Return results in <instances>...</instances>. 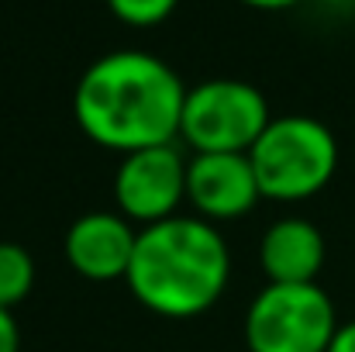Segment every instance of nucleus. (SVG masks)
Wrapping results in <instances>:
<instances>
[{
	"instance_id": "6e6552de",
	"label": "nucleus",
	"mask_w": 355,
	"mask_h": 352,
	"mask_svg": "<svg viewBox=\"0 0 355 352\" xmlns=\"http://www.w3.org/2000/svg\"><path fill=\"white\" fill-rule=\"evenodd\" d=\"M138 228L118 211H90L80 215L66 232V262L76 276L90 283L124 280L135 255Z\"/></svg>"
},
{
	"instance_id": "423d86ee",
	"label": "nucleus",
	"mask_w": 355,
	"mask_h": 352,
	"mask_svg": "<svg viewBox=\"0 0 355 352\" xmlns=\"http://www.w3.org/2000/svg\"><path fill=\"white\" fill-rule=\"evenodd\" d=\"M187 156L169 145H152L121 156L114 169V204L131 225H159L187 201Z\"/></svg>"
},
{
	"instance_id": "f257e3e1",
	"label": "nucleus",
	"mask_w": 355,
	"mask_h": 352,
	"mask_svg": "<svg viewBox=\"0 0 355 352\" xmlns=\"http://www.w3.org/2000/svg\"><path fill=\"white\" fill-rule=\"evenodd\" d=\"M187 87L180 73L152 52L118 49L94 59L73 90L80 131L118 156L169 145L180 138Z\"/></svg>"
},
{
	"instance_id": "f8f14e48",
	"label": "nucleus",
	"mask_w": 355,
	"mask_h": 352,
	"mask_svg": "<svg viewBox=\"0 0 355 352\" xmlns=\"http://www.w3.org/2000/svg\"><path fill=\"white\" fill-rule=\"evenodd\" d=\"M0 352H21V335H17L14 311H3V308H0Z\"/></svg>"
},
{
	"instance_id": "1a4fd4ad",
	"label": "nucleus",
	"mask_w": 355,
	"mask_h": 352,
	"mask_svg": "<svg viewBox=\"0 0 355 352\" xmlns=\"http://www.w3.org/2000/svg\"><path fill=\"white\" fill-rule=\"evenodd\" d=\"M328 242L307 218H279L259 238V266L269 283H318Z\"/></svg>"
},
{
	"instance_id": "ddd939ff",
	"label": "nucleus",
	"mask_w": 355,
	"mask_h": 352,
	"mask_svg": "<svg viewBox=\"0 0 355 352\" xmlns=\"http://www.w3.org/2000/svg\"><path fill=\"white\" fill-rule=\"evenodd\" d=\"M328 352H355V321L338 325V332H335L331 349H328Z\"/></svg>"
},
{
	"instance_id": "9b49d317",
	"label": "nucleus",
	"mask_w": 355,
	"mask_h": 352,
	"mask_svg": "<svg viewBox=\"0 0 355 352\" xmlns=\"http://www.w3.org/2000/svg\"><path fill=\"white\" fill-rule=\"evenodd\" d=\"M104 3L118 21L131 28H155L180 7V0H104Z\"/></svg>"
},
{
	"instance_id": "20e7f679",
	"label": "nucleus",
	"mask_w": 355,
	"mask_h": 352,
	"mask_svg": "<svg viewBox=\"0 0 355 352\" xmlns=\"http://www.w3.org/2000/svg\"><path fill=\"white\" fill-rule=\"evenodd\" d=\"M335 301L321 283H266L245 311L248 352H328L338 332Z\"/></svg>"
},
{
	"instance_id": "39448f33",
	"label": "nucleus",
	"mask_w": 355,
	"mask_h": 352,
	"mask_svg": "<svg viewBox=\"0 0 355 352\" xmlns=\"http://www.w3.org/2000/svg\"><path fill=\"white\" fill-rule=\"evenodd\" d=\"M269 121L272 115L259 87L232 76H218L187 90L180 115V138L193 149V156L204 152L248 156V149L259 142Z\"/></svg>"
},
{
	"instance_id": "7ed1b4c3",
	"label": "nucleus",
	"mask_w": 355,
	"mask_h": 352,
	"mask_svg": "<svg viewBox=\"0 0 355 352\" xmlns=\"http://www.w3.org/2000/svg\"><path fill=\"white\" fill-rule=\"evenodd\" d=\"M262 201L300 204L318 197L338 173L335 131L307 115L272 117L259 142L248 149Z\"/></svg>"
},
{
	"instance_id": "f03ea898",
	"label": "nucleus",
	"mask_w": 355,
	"mask_h": 352,
	"mask_svg": "<svg viewBox=\"0 0 355 352\" xmlns=\"http://www.w3.org/2000/svg\"><path fill=\"white\" fill-rule=\"evenodd\" d=\"M124 283L145 311L187 321L225 297L232 283V249L218 225L173 215L159 225L138 228Z\"/></svg>"
},
{
	"instance_id": "0eeeda50",
	"label": "nucleus",
	"mask_w": 355,
	"mask_h": 352,
	"mask_svg": "<svg viewBox=\"0 0 355 352\" xmlns=\"http://www.w3.org/2000/svg\"><path fill=\"white\" fill-rule=\"evenodd\" d=\"M259 201L262 190L245 152H204L187 162V204L197 218L211 225L238 221Z\"/></svg>"
},
{
	"instance_id": "9d476101",
	"label": "nucleus",
	"mask_w": 355,
	"mask_h": 352,
	"mask_svg": "<svg viewBox=\"0 0 355 352\" xmlns=\"http://www.w3.org/2000/svg\"><path fill=\"white\" fill-rule=\"evenodd\" d=\"M35 259L17 242H0V308L14 311L35 287Z\"/></svg>"
},
{
	"instance_id": "4468645a",
	"label": "nucleus",
	"mask_w": 355,
	"mask_h": 352,
	"mask_svg": "<svg viewBox=\"0 0 355 352\" xmlns=\"http://www.w3.org/2000/svg\"><path fill=\"white\" fill-rule=\"evenodd\" d=\"M241 3L252 7V10H286V7H293L300 0H241Z\"/></svg>"
},
{
	"instance_id": "2eb2a0df",
	"label": "nucleus",
	"mask_w": 355,
	"mask_h": 352,
	"mask_svg": "<svg viewBox=\"0 0 355 352\" xmlns=\"http://www.w3.org/2000/svg\"><path fill=\"white\" fill-rule=\"evenodd\" d=\"M321 3H328V7H345V3H355V0H321Z\"/></svg>"
}]
</instances>
